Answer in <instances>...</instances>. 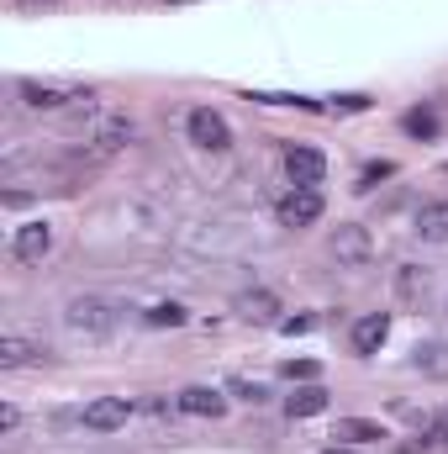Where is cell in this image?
I'll return each mask as SVG.
<instances>
[{
  "instance_id": "1",
  "label": "cell",
  "mask_w": 448,
  "mask_h": 454,
  "mask_svg": "<svg viewBox=\"0 0 448 454\" xmlns=\"http://www.w3.org/2000/svg\"><path fill=\"white\" fill-rule=\"evenodd\" d=\"M64 328H69L74 339H90V343L112 339V328H116L112 301H106V296H74V301L64 307Z\"/></svg>"
},
{
  "instance_id": "2",
  "label": "cell",
  "mask_w": 448,
  "mask_h": 454,
  "mask_svg": "<svg viewBox=\"0 0 448 454\" xmlns=\"http://www.w3.org/2000/svg\"><path fill=\"white\" fill-rule=\"evenodd\" d=\"M328 248H333V259L343 270H364L369 259H375V243H369V227L359 223H337L333 238H328Z\"/></svg>"
},
{
  "instance_id": "3",
  "label": "cell",
  "mask_w": 448,
  "mask_h": 454,
  "mask_svg": "<svg viewBox=\"0 0 448 454\" xmlns=\"http://www.w3.org/2000/svg\"><path fill=\"white\" fill-rule=\"evenodd\" d=\"M274 217H280V227H312V223H322V191H317V185H290V191L280 196Z\"/></svg>"
},
{
  "instance_id": "4",
  "label": "cell",
  "mask_w": 448,
  "mask_h": 454,
  "mask_svg": "<svg viewBox=\"0 0 448 454\" xmlns=\"http://www.w3.org/2000/svg\"><path fill=\"white\" fill-rule=\"evenodd\" d=\"M185 132H190V143L206 148V153H227V148H232V127H227V116L212 112V106H196V112L185 116Z\"/></svg>"
},
{
  "instance_id": "5",
  "label": "cell",
  "mask_w": 448,
  "mask_h": 454,
  "mask_svg": "<svg viewBox=\"0 0 448 454\" xmlns=\"http://www.w3.org/2000/svg\"><path fill=\"white\" fill-rule=\"evenodd\" d=\"M390 291H396V301H401L406 312H422L428 296H433V270H428V264H396Z\"/></svg>"
},
{
  "instance_id": "6",
  "label": "cell",
  "mask_w": 448,
  "mask_h": 454,
  "mask_svg": "<svg viewBox=\"0 0 448 454\" xmlns=\"http://www.w3.org/2000/svg\"><path fill=\"white\" fill-rule=\"evenodd\" d=\"M11 254L21 259V264H42L48 254H53V227L42 223H27V227H16V238H11Z\"/></svg>"
},
{
  "instance_id": "7",
  "label": "cell",
  "mask_w": 448,
  "mask_h": 454,
  "mask_svg": "<svg viewBox=\"0 0 448 454\" xmlns=\"http://www.w3.org/2000/svg\"><path fill=\"white\" fill-rule=\"evenodd\" d=\"M285 175H290V185H322L328 159H322L317 148H306V143H290V148H285Z\"/></svg>"
},
{
  "instance_id": "8",
  "label": "cell",
  "mask_w": 448,
  "mask_h": 454,
  "mask_svg": "<svg viewBox=\"0 0 448 454\" xmlns=\"http://www.w3.org/2000/svg\"><path fill=\"white\" fill-rule=\"evenodd\" d=\"M16 90H21V101H27L32 112H58V106H69V101H90V90H58V85H42V80H21Z\"/></svg>"
},
{
  "instance_id": "9",
  "label": "cell",
  "mask_w": 448,
  "mask_h": 454,
  "mask_svg": "<svg viewBox=\"0 0 448 454\" xmlns=\"http://www.w3.org/2000/svg\"><path fill=\"white\" fill-rule=\"evenodd\" d=\"M127 418H132V402H127V396H101V402L85 407V428H90V434H112Z\"/></svg>"
},
{
  "instance_id": "10",
  "label": "cell",
  "mask_w": 448,
  "mask_h": 454,
  "mask_svg": "<svg viewBox=\"0 0 448 454\" xmlns=\"http://www.w3.org/2000/svg\"><path fill=\"white\" fill-rule=\"evenodd\" d=\"M137 137V127H132V116H101L96 121V132H90V143H96V153H121L127 143Z\"/></svg>"
},
{
  "instance_id": "11",
  "label": "cell",
  "mask_w": 448,
  "mask_h": 454,
  "mask_svg": "<svg viewBox=\"0 0 448 454\" xmlns=\"http://www.w3.org/2000/svg\"><path fill=\"white\" fill-rule=\"evenodd\" d=\"M412 370L428 380H448V339H422L412 348Z\"/></svg>"
},
{
  "instance_id": "12",
  "label": "cell",
  "mask_w": 448,
  "mask_h": 454,
  "mask_svg": "<svg viewBox=\"0 0 448 454\" xmlns=\"http://www.w3.org/2000/svg\"><path fill=\"white\" fill-rule=\"evenodd\" d=\"M385 339H390V317L385 312H369V317L353 323V354H380Z\"/></svg>"
},
{
  "instance_id": "13",
  "label": "cell",
  "mask_w": 448,
  "mask_h": 454,
  "mask_svg": "<svg viewBox=\"0 0 448 454\" xmlns=\"http://www.w3.org/2000/svg\"><path fill=\"white\" fill-rule=\"evenodd\" d=\"M180 412H190V418H222L227 396L212 391V386H185V391H180Z\"/></svg>"
},
{
  "instance_id": "14",
  "label": "cell",
  "mask_w": 448,
  "mask_h": 454,
  "mask_svg": "<svg viewBox=\"0 0 448 454\" xmlns=\"http://www.w3.org/2000/svg\"><path fill=\"white\" fill-rule=\"evenodd\" d=\"M333 439H337V444H353V450H359V444H380V439H390V434H385L375 418H337Z\"/></svg>"
},
{
  "instance_id": "15",
  "label": "cell",
  "mask_w": 448,
  "mask_h": 454,
  "mask_svg": "<svg viewBox=\"0 0 448 454\" xmlns=\"http://www.w3.org/2000/svg\"><path fill=\"white\" fill-rule=\"evenodd\" d=\"M328 391L317 386V380H306V386H296L290 396H285V407H290V418H317V412H328Z\"/></svg>"
},
{
  "instance_id": "16",
  "label": "cell",
  "mask_w": 448,
  "mask_h": 454,
  "mask_svg": "<svg viewBox=\"0 0 448 454\" xmlns=\"http://www.w3.org/2000/svg\"><path fill=\"white\" fill-rule=\"evenodd\" d=\"M412 232H417V238H428V243H444V238H448V201H428V207L417 212Z\"/></svg>"
},
{
  "instance_id": "17",
  "label": "cell",
  "mask_w": 448,
  "mask_h": 454,
  "mask_svg": "<svg viewBox=\"0 0 448 454\" xmlns=\"http://www.w3.org/2000/svg\"><path fill=\"white\" fill-rule=\"evenodd\" d=\"M37 354H42V348H37L32 339H21V333H5V339H0V370H21V364H32Z\"/></svg>"
},
{
  "instance_id": "18",
  "label": "cell",
  "mask_w": 448,
  "mask_h": 454,
  "mask_svg": "<svg viewBox=\"0 0 448 454\" xmlns=\"http://www.w3.org/2000/svg\"><path fill=\"white\" fill-rule=\"evenodd\" d=\"M412 454H448V412H438V418L422 423V434H417Z\"/></svg>"
},
{
  "instance_id": "19",
  "label": "cell",
  "mask_w": 448,
  "mask_h": 454,
  "mask_svg": "<svg viewBox=\"0 0 448 454\" xmlns=\"http://www.w3.org/2000/svg\"><path fill=\"white\" fill-rule=\"evenodd\" d=\"M237 312H243L248 323H269L280 307H274V296H269V291H243V296H237Z\"/></svg>"
},
{
  "instance_id": "20",
  "label": "cell",
  "mask_w": 448,
  "mask_h": 454,
  "mask_svg": "<svg viewBox=\"0 0 448 454\" xmlns=\"http://www.w3.org/2000/svg\"><path fill=\"white\" fill-rule=\"evenodd\" d=\"M143 323H148V328H185V323H190V312H185L180 301H158V307H148V312H143Z\"/></svg>"
},
{
  "instance_id": "21",
  "label": "cell",
  "mask_w": 448,
  "mask_h": 454,
  "mask_svg": "<svg viewBox=\"0 0 448 454\" xmlns=\"http://www.w3.org/2000/svg\"><path fill=\"white\" fill-rule=\"evenodd\" d=\"M401 127H406L412 137H438V127H444V121H438V112L417 106V112H406V116H401Z\"/></svg>"
},
{
  "instance_id": "22",
  "label": "cell",
  "mask_w": 448,
  "mask_h": 454,
  "mask_svg": "<svg viewBox=\"0 0 448 454\" xmlns=\"http://www.w3.org/2000/svg\"><path fill=\"white\" fill-rule=\"evenodd\" d=\"M390 175H396V164H390V159H375V164L359 175V185H353V191H375V185H380V180H390Z\"/></svg>"
},
{
  "instance_id": "23",
  "label": "cell",
  "mask_w": 448,
  "mask_h": 454,
  "mask_svg": "<svg viewBox=\"0 0 448 454\" xmlns=\"http://www.w3.org/2000/svg\"><path fill=\"white\" fill-rule=\"evenodd\" d=\"M322 370H317V359H285V380H296V386H306V380H317Z\"/></svg>"
},
{
  "instance_id": "24",
  "label": "cell",
  "mask_w": 448,
  "mask_h": 454,
  "mask_svg": "<svg viewBox=\"0 0 448 454\" xmlns=\"http://www.w3.org/2000/svg\"><path fill=\"white\" fill-rule=\"evenodd\" d=\"M227 391H232V396H243V402H253V407H259V402L269 396V391H264L259 380H227Z\"/></svg>"
},
{
  "instance_id": "25",
  "label": "cell",
  "mask_w": 448,
  "mask_h": 454,
  "mask_svg": "<svg viewBox=\"0 0 448 454\" xmlns=\"http://www.w3.org/2000/svg\"><path fill=\"white\" fill-rule=\"evenodd\" d=\"M312 328H317V317H280V333H290V339L296 333H312Z\"/></svg>"
},
{
  "instance_id": "26",
  "label": "cell",
  "mask_w": 448,
  "mask_h": 454,
  "mask_svg": "<svg viewBox=\"0 0 448 454\" xmlns=\"http://www.w3.org/2000/svg\"><path fill=\"white\" fill-rule=\"evenodd\" d=\"M333 106H337V112H364V106H369V96H337Z\"/></svg>"
},
{
  "instance_id": "27",
  "label": "cell",
  "mask_w": 448,
  "mask_h": 454,
  "mask_svg": "<svg viewBox=\"0 0 448 454\" xmlns=\"http://www.w3.org/2000/svg\"><path fill=\"white\" fill-rule=\"evenodd\" d=\"M16 423H21V412H16V407H0V428H5V434H11V428H16Z\"/></svg>"
},
{
  "instance_id": "28",
  "label": "cell",
  "mask_w": 448,
  "mask_h": 454,
  "mask_svg": "<svg viewBox=\"0 0 448 454\" xmlns=\"http://www.w3.org/2000/svg\"><path fill=\"white\" fill-rule=\"evenodd\" d=\"M322 454H353V444H328Z\"/></svg>"
}]
</instances>
